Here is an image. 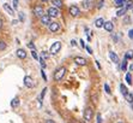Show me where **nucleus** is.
<instances>
[{
	"instance_id": "2",
	"label": "nucleus",
	"mask_w": 133,
	"mask_h": 123,
	"mask_svg": "<svg viewBox=\"0 0 133 123\" xmlns=\"http://www.w3.org/2000/svg\"><path fill=\"white\" fill-rule=\"evenodd\" d=\"M47 15H48L49 17H53V18H55V17H58V16L60 15V11H59L58 7L52 6V7H49V9L47 10Z\"/></svg>"
},
{
	"instance_id": "41",
	"label": "nucleus",
	"mask_w": 133,
	"mask_h": 123,
	"mask_svg": "<svg viewBox=\"0 0 133 123\" xmlns=\"http://www.w3.org/2000/svg\"><path fill=\"white\" fill-rule=\"evenodd\" d=\"M80 45H82V47H84V48H85V46H86L85 42H84V40H80Z\"/></svg>"
},
{
	"instance_id": "40",
	"label": "nucleus",
	"mask_w": 133,
	"mask_h": 123,
	"mask_svg": "<svg viewBox=\"0 0 133 123\" xmlns=\"http://www.w3.org/2000/svg\"><path fill=\"white\" fill-rule=\"evenodd\" d=\"M103 1H104V0H101V1L98 3V6H97L98 9H102V6H103Z\"/></svg>"
},
{
	"instance_id": "15",
	"label": "nucleus",
	"mask_w": 133,
	"mask_h": 123,
	"mask_svg": "<svg viewBox=\"0 0 133 123\" xmlns=\"http://www.w3.org/2000/svg\"><path fill=\"white\" fill-rule=\"evenodd\" d=\"M103 28H104L107 31H113V29H114V25H113V23H111V22H104V24H103Z\"/></svg>"
},
{
	"instance_id": "17",
	"label": "nucleus",
	"mask_w": 133,
	"mask_h": 123,
	"mask_svg": "<svg viewBox=\"0 0 133 123\" xmlns=\"http://www.w3.org/2000/svg\"><path fill=\"white\" fill-rule=\"evenodd\" d=\"M103 24H104V20H103V18H101V17L95 21V25H96L97 28H102V27H103Z\"/></svg>"
},
{
	"instance_id": "22",
	"label": "nucleus",
	"mask_w": 133,
	"mask_h": 123,
	"mask_svg": "<svg viewBox=\"0 0 133 123\" xmlns=\"http://www.w3.org/2000/svg\"><path fill=\"white\" fill-rule=\"evenodd\" d=\"M120 91H121V93L124 94V97L128 93V91H127V87H126L124 83H121V84H120Z\"/></svg>"
},
{
	"instance_id": "30",
	"label": "nucleus",
	"mask_w": 133,
	"mask_h": 123,
	"mask_svg": "<svg viewBox=\"0 0 133 123\" xmlns=\"http://www.w3.org/2000/svg\"><path fill=\"white\" fill-rule=\"evenodd\" d=\"M39 60H40V64H41V66H42V69H44L46 66H47V64H46V60L43 59V58H39Z\"/></svg>"
},
{
	"instance_id": "29",
	"label": "nucleus",
	"mask_w": 133,
	"mask_h": 123,
	"mask_svg": "<svg viewBox=\"0 0 133 123\" xmlns=\"http://www.w3.org/2000/svg\"><path fill=\"white\" fill-rule=\"evenodd\" d=\"M104 91H106V93H107V94H110V93H111L110 87H109V84H108V83H104Z\"/></svg>"
},
{
	"instance_id": "46",
	"label": "nucleus",
	"mask_w": 133,
	"mask_h": 123,
	"mask_svg": "<svg viewBox=\"0 0 133 123\" xmlns=\"http://www.w3.org/2000/svg\"><path fill=\"white\" fill-rule=\"evenodd\" d=\"M1 28H3V20L0 18V29H1Z\"/></svg>"
},
{
	"instance_id": "13",
	"label": "nucleus",
	"mask_w": 133,
	"mask_h": 123,
	"mask_svg": "<svg viewBox=\"0 0 133 123\" xmlns=\"http://www.w3.org/2000/svg\"><path fill=\"white\" fill-rule=\"evenodd\" d=\"M109 57H110L111 62H114V63H115V64H118V63L120 62V59H119L118 54H116V53H114V52H113V51H110V52H109Z\"/></svg>"
},
{
	"instance_id": "47",
	"label": "nucleus",
	"mask_w": 133,
	"mask_h": 123,
	"mask_svg": "<svg viewBox=\"0 0 133 123\" xmlns=\"http://www.w3.org/2000/svg\"><path fill=\"white\" fill-rule=\"evenodd\" d=\"M129 70H131V71H133V64H132V65H129Z\"/></svg>"
},
{
	"instance_id": "16",
	"label": "nucleus",
	"mask_w": 133,
	"mask_h": 123,
	"mask_svg": "<svg viewBox=\"0 0 133 123\" xmlns=\"http://www.w3.org/2000/svg\"><path fill=\"white\" fill-rule=\"evenodd\" d=\"M19 98H13L12 99V101H11V106L13 108V109H16V108H18L19 106Z\"/></svg>"
},
{
	"instance_id": "25",
	"label": "nucleus",
	"mask_w": 133,
	"mask_h": 123,
	"mask_svg": "<svg viewBox=\"0 0 133 123\" xmlns=\"http://www.w3.org/2000/svg\"><path fill=\"white\" fill-rule=\"evenodd\" d=\"M125 58H127V59H133V51H132V49H129V51L126 52Z\"/></svg>"
},
{
	"instance_id": "8",
	"label": "nucleus",
	"mask_w": 133,
	"mask_h": 123,
	"mask_svg": "<svg viewBox=\"0 0 133 123\" xmlns=\"http://www.w3.org/2000/svg\"><path fill=\"white\" fill-rule=\"evenodd\" d=\"M34 80L30 77V76H25L24 77V86L25 87H28V88H32L34 87Z\"/></svg>"
},
{
	"instance_id": "36",
	"label": "nucleus",
	"mask_w": 133,
	"mask_h": 123,
	"mask_svg": "<svg viewBox=\"0 0 133 123\" xmlns=\"http://www.w3.org/2000/svg\"><path fill=\"white\" fill-rule=\"evenodd\" d=\"M18 7V0H13V9Z\"/></svg>"
},
{
	"instance_id": "5",
	"label": "nucleus",
	"mask_w": 133,
	"mask_h": 123,
	"mask_svg": "<svg viewBox=\"0 0 133 123\" xmlns=\"http://www.w3.org/2000/svg\"><path fill=\"white\" fill-rule=\"evenodd\" d=\"M34 15L36 16V17H41L44 15V10H43V7L42 6H40V5H37V6H35L34 7Z\"/></svg>"
},
{
	"instance_id": "4",
	"label": "nucleus",
	"mask_w": 133,
	"mask_h": 123,
	"mask_svg": "<svg viewBox=\"0 0 133 123\" xmlns=\"http://www.w3.org/2000/svg\"><path fill=\"white\" fill-rule=\"evenodd\" d=\"M60 49H61V42H60V41H56V42H54V44L50 46L49 52H50L52 54H56Z\"/></svg>"
},
{
	"instance_id": "53",
	"label": "nucleus",
	"mask_w": 133,
	"mask_h": 123,
	"mask_svg": "<svg viewBox=\"0 0 133 123\" xmlns=\"http://www.w3.org/2000/svg\"><path fill=\"white\" fill-rule=\"evenodd\" d=\"M125 1H126V0H125Z\"/></svg>"
},
{
	"instance_id": "49",
	"label": "nucleus",
	"mask_w": 133,
	"mask_h": 123,
	"mask_svg": "<svg viewBox=\"0 0 133 123\" xmlns=\"http://www.w3.org/2000/svg\"><path fill=\"white\" fill-rule=\"evenodd\" d=\"M131 106H132V110H133V103H132V104H131Z\"/></svg>"
},
{
	"instance_id": "52",
	"label": "nucleus",
	"mask_w": 133,
	"mask_h": 123,
	"mask_svg": "<svg viewBox=\"0 0 133 123\" xmlns=\"http://www.w3.org/2000/svg\"><path fill=\"white\" fill-rule=\"evenodd\" d=\"M132 11H133V9H132Z\"/></svg>"
},
{
	"instance_id": "51",
	"label": "nucleus",
	"mask_w": 133,
	"mask_h": 123,
	"mask_svg": "<svg viewBox=\"0 0 133 123\" xmlns=\"http://www.w3.org/2000/svg\"><path fill=\"white\" fill-rule=\"evenodd\" d=\"M118 123H122V122H118Z\"/></svg>"
},
{
	"instance_id": "1",
	"label": "nucleus",
	"mask_w": 133,
	"mask_h": 123,
	"mask_svg": "<svg viewBox=\"0 0 133 123\" xmlns=\"http://www.w3.org/2000/svg\"><path fill=\"white\" fill-rule=\"evenodd\" d=\"M65 74H66V68H64V66L59 68V69L54 73V80H55V81H61L62 77L65 76Z\"/></svg>"
},
{
	"instance_id": "28",
	"label": "nucleus",
	"mask_w": 133,
	"mask_h": 123,
	"mask_svg": "<svg viewBox=\"0 0 133 123\" xmlns=\"http://www.w3.org/2000/svg\"><path fill=\"white\" fill-rule=\"evenodd\" d=\"M41 58H43V59L46 60V59H48V58H49V54L47 53L46 51H43V52H41Z\"/></svg>"
},
{
	"instance_id": "32",
	"label": "nucleus",
	"mask_w": 133,
	"mask_h": 123,
	"mask_svg": "<svg viewBox=\"0 0 133 123\" xmlns=\"http://www.w3.org/2000/svg\"><path fill=\"white\" fill-rule=\"evenodd\" d=\"M5 48H6V44H5V41L0 40V51H4Z\"/></svg>"
},
{
	"instance_id": "7",
	"label": "nucleus",
	"mask_w": 133,
	"mask_h": 123,
	"mask_svg": "<svg viewBox=\"0 0 133 123\" xmlns=\"http://www.w3.org/2000/svg\"><path fill=\"white\" fill-rule=\"evenodd\" d=\"M48 28H49V31H52V33H56L59 29H60V24L58 23V22H52L49 25H48Z\"/></svg>"
},
{
	"instance_id": "9",
	"label": "nucleus",
	"mask_w": 133,
	"mask_h": 123,
	"mask_svg": "<svg viewBox=\"0 0 133 123\" xmlns=\"http://www.w3.org/2000/svg\"><path fill=\"white\" fill-rule=\"evenodd\" d=\"M86 59L85 58H83V57H75L74 58V63L77 64V65H79V66H84V65H86Z\"/></svg>"
},
{
	"instance_id": "6",
	"label": "nucleus",
	"mask_w": 133,
	"mask_h": 123,
	"mask_svg": "<svg viewBox=\"0 0 133 123\" xmlns=\"http://www.w3.org/2000/svg\"><path fill=\"white\" fill-rule=\"evenodd\" d=\"M79 13H80V10L78 6H75V5L70 6V15L72 17H77V16H79Z\"/></svg>"
},
{
	"instance_id": "43",
	"label": "nucleus",
	"mask_w": 133,
	"mask_h": 123,
	"mask_svg": "<svg viewBox=\"0 0 133 123\" xmlns=\"http://www.w3.org/2000/svg\"><path fill=\"white\" fill-rule=\"evenodd\" d=\"M46 123H55V122H54L53 119H47V121H46Z\"/></svg>"
},
{
	"instance_id": "21",
	"label": "nucleus",
	"mask_w": 133,
	"mask_h": 123,
	"mask_svg": "<svg viewBox=\"0 0 133 123\" xmlns=\"http://www.w3.org/2000/svg\"><path fill=\"white\" fill-rule=\"evenodd\" d=\"M126 12H127V10H126L125 7H121V9L116 12V16H118V17H124V16L126 15Z\"/></svg>"
},
{
	"instance_id": "45",
	"label": "nucleus",
	"mask_w": 133,
	"mask_h": 123,
	"mask_svg": "<svg viewBox=\"0 0 133 123\" xmlns=\"http://www.w3.org/2000/svg\"><path fill=\"white\" fill-rule=\"evenodd\" d=\"M125 22H126V24H128V22H129V18H128V17H126V18H125Z\"/></svg>"
},
{
	"instance_id": "18",
	"label": "nucleus",
	"mask_w": 133,
	"mask_h": 123,
	"mask_svg": "<svg viewBox=\"0 0 133 123\" xmlns=\"http://www.w3.org/2000/svg\"><path fill=\"white\" fill-rule=\"evenodd\" d=\"M114 5H115L116 7H124L125 5V0H114Z\"/></svg>"
},
{
	"instance_id": "44",
	"label": "nucleus",
	"mask_w": 133,
	"mask_h": 123,
	"mask_svg": "<svg viewBox=\"0 0 133 123\" xmlns=\"http://www.w3.org/2000/svg\"><path fill=\"white\" fill-rule=\"evenodd\" d=\"M95 62H96V65H97V68H98V69H101V65H100L98 60H95Z\"/></svg>"
},
{
	"instance_id": "31",
	"label": "nucleus",
	"mask_w": 133,
	"mask_h": 123,
	"mask_svg": "<svg viewBox=\"0 0 133 123\" xmlns=\"http://www.w3.org/2000/svg\"><path fill=\"white\" fill-rule=\"evenodd\" d=\"M31 56H32V58H34V59H36V60L40 58L39 56H37V53H36V49H31Z\"/></svg>"
},
{
	"instance_id": "14",
	"label": "nucleus",
	"mask_w": 133,
	"mask_h": 123,
	"mask_svg": "<svg viewBox=\"0 0 133 123\" xmlns=\"http://www.w3.org/2000/svg\"><path fill=\"white\" fill-rule=\"evenodd\" d=\"M3 7H4V10H5V11H6L9 15H11V16H13V15H14V11H13V9H12V7L9 5V4H6V3H5V4H3Z\"/></svg>"
},
{
	"instance_id": "20",
	"label": "nucleus",
	"mask_w": 133,
	"mask_h": 123,
	"mask_svg": "<svg viewBox=\"0 0 133 123\" xmlns=\"http://www.w3.org/2000/svg\"><path fill=\"white\" fill-rule=\"evenodd\" d=\"M50 1H52V4L55 7H58V9H60L62 6V1H61V0H50Z\"/></svg>"
},
{
	"instance_id": "27",
	"label": "nucleus",
	"mask_w": 133,
	"mask_h": 123,
	"mask_svg": "<svg viewBox=\"0 0 133 123\" xmlns=\"http://www.w3.org/2000/svg\"><path fill=\"white\" fill-rule=\"evenodd\" d=\"M126 82H127V84H132V76L129 73L126 74Z\"/></svg>"
},
{
	"instance_id": "11",
	"label": "nucleus",
	"mask_w": 133,
	"mask_h": 123,
	"mask_svg": "<svg viewBox=\"0 0 133 123\" xmlns=\"http://www.w3.org/2000/svg\"><path fill=\"white\" fill-rule=\"evenodd\" d=\"M16 54H17V57H18V58H21V59H25V58H27V52H25L23 48L17 49Z\"/></svg>"
},
{
	"instance_id": "48",
	"label": "nucleus",
	"mask_w": 133,
	"mask_h": 123,
	"mask_svg": "<svg viewBox=\"0 0 133 123\" xmlns=\"http://www.w3.org/2000/svg\"><path fill=\"white\" fill-rule=\"evenodd\" d=\"M41 1H43V3H47V1H48V0H41Z\"/></svg>"
},
{
	"instance_id": "19",
	"label": "nucleus",
	"mask_w": 133,
	"mask_h": 123,
	"mask_svg": "<svg viewBox=\"0 0 133 123\" xmlns=\"http://www.w3.org/2000/svg\"><path fill=\"white\" fill-rule=\"evenodd\" d=\"M46 92H47V88H43L42 92H41V94H40V97H39V105H40V106H41V104H42V100H43V98H44Z\"/></svg>"
},
{
	"instance_id": "10",
	"label": "nucleus",
	"mask_w": 133,
	"mask_h": 123,
	"mask_svg": "<svg viewBox=\"0 0 133 123\" xmlns=\"http://www.w3.org/2000/svg\"><path fill=\"white\" fill-rule=\"evenodd\" d=\"M50 18H52V17H49L48 15H43V16L41 17V23H42L43 25H49V24L52 23Z\"/></svg>"
},
{
	"instance_id": "38",
	"label": "nucleus",
	"mask_w": 133,
	"mask_h": 123,
	"mask_svg": "<svg viewBox=\"0 0 133 123\" xmlns=\"http://www.w3.org/2000/svg\"><path fill=\"white\" fill-rule=\"evenodd\" d=\"M85 48H86V51L89 52V53H90V54H92V49L90 48V46H88V45H86V46H85Z\"/></svg>"
},
{
	"instance_id": "34",
	"label": "nucleus",
	"mask_w": 133,
	"mask_h": 123,
	"mask_svg": "<svg viewBox=\"0 0 133 123\" xmlns=\"http://www.w3.org/2000/svg\"><path fill=\"white\" fill-rule=\"evenodd\" d=\"M24 18H25V17H24V13H23V12H19V20L23 22V21H24Z\"/></svg>"
},
{
	"instance_id": "50",
	"label": "nucleus",
	"mask_w": 133,
	"mask_h": 123,
	"mask_svg": "<svg viewBox=\"0 0 133 123\" xmlns=\"http://www.w3.org/2000/svg\"><path fill=\"white\" fill-rule=\"evenodd\" d=\"M79 123H85V122H84V121H80V122H79Z\"/></svg>"
},
{
	"instance_id": "42",
	"label": "nucleus",
	"mask_w": 133,
	"mask_h": 123,
	"mask_svg": "<svg viewBox=\"0 0 133 123\" xmlns=\"http://www.w3.org/2000/svg\"><path fill=\"white\" fill-rule=\"evenodd\" d=\"M71 45H72V46H75V45H77V42H75V40H72V41H71Z\"/></svg>"
},
{
	"instance_id": "35",
	"label": "nucleus",
	"mask_w": 133,
	"mask_h": 123,
	"mask_svg": "<svg viewBox=\"0 0 133 123\" xmlns=\"http://www.w3.org/2000/svg\"><path fill=\"white\" fill-rule=\"evenodd\" d=\"M28 47H29V48H31V49H35V45H34V42H29V44H28Z\"/></svg>"
},
{
	"instance_id": "3",
	"label": "nucleus",
	"mask_w": 133,
	"mask_h": 123,
	"mask_svg": "<svg viewBox=\"0 0 133 123\" xmlns=\"http://www.w3.org/2000/svg\"><path fill=\"white\" fill-rule=\"evenodd\" d=\"M92 117H93V111H92V108L88 106V108L84 110V119H85L86 122H90V121L92 119Z\"/></svg>"
},
{
	"instance_id": "39",
	"label": "nucleus",
	"mask_w": 133,
	"mask_h": 123,
	"mask_svg": "<svg viewBox=\"0 0 133 123\" xmlns=\"http://www.w3.org/2000/svg\"><path fill=\"white\" fill-rule=\"evenodd\" d=\"M41 74H42V77H43V80H44V81H47V76H46V74H44V71H43V69L41 70Z\"/></svg>"
},
{
	"instance_id": "12",
	"label": "nucleus",
	"mask_w": 133,
	"mask_h": 123,
	"mask_svg": "<svg viewBox=\"0 0 133 123\" xmlns=\"http://www.w3.org/2000/svg\"><path fill=\"white\" fill-rule=\"evenodd\" d=\"M93 4H95V0H85L84 4H83V7L85 10H89V9H91L93 6Z\"/></svg>"
},
{
	"instance_id": "23",
	"label": "nucleus",
	"mask_w": 133,
	"mask_h": 123,
	"mask_svg": "<svg viewBox=\"0 0 133 123\" xmlns=\"http://www.w3.org/2000/svg\"><path fill=\"white\" fill-rule=\"evenodd\" d=\"M125 99L127 100V103L132 104V103H133V94H132V93H127V94L125 95Z\"/></svg>"
},
{
	"instance_id": "24",
	"label": "nucleus",
	"mask_w": 133,
	"mask_h": 123,
	"mask_svg": "<svg viewBox=\"0 0 133 123\" xmlns=\"http://www.w3.org/2000/svg\"><path fill=\"white\" fill-rule=\"evenodd\" d=\"M127 58H124V60H122V63H121V70L122 71H126V69H127Z\"/></svg>"
},
{
	"instance_id": "26",
	"label": "nucleus",
	"mask_w": 133,
	"mask_h": 123,
	"mask_svg": "<svg viewBox=\"0 0 133 123\" xmlns=\"http://www.w3.org/2000/svg\"><path fill=\"white\" fill-rule=\"evenodd\" d=\"M125 9H126V10L133 9V1H132V0H128L127 4H125Z\"/></svg>"
},
{
	"instance_id": "33",
	"label": "nucleus",
	"mask_w": 133,
	"mask_h": 123,
	"mask_svg": "<svg viewBox=\"0 0 133 123\" xmlns=\"http://www.w3.org/2000/svg\"><path fill=\"white\" fill-rule=\"evenodd\" d=\"M97 123H102V116H101V113H97Z\"/></svg>"
},
{
	"instance_id": "37",
	"label": "nucleus",
	"mask_w": 133,
	"mask_h": 123,
	"mask_svg": "<svg viewBox=\"0 0 133 123\" xmlns=\"http://www.w3.org/2000/svg\"><path fill=\"white\" fill-rule=\"evenodd\" d=\"M128 36H129V39H133V29H131L128 31Z\"/></svg>"
}]
</instances>
